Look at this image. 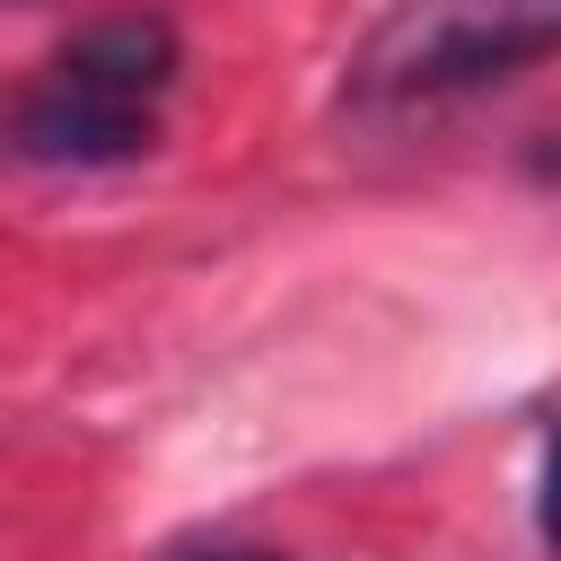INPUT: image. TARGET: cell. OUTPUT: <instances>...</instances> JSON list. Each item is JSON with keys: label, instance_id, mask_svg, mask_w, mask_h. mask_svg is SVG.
<instances>
[{"label": "cell", "instance_id": "3957f363", "mask_svg": "<svg viewBox=\"0 0 561 561\" xmlns=\"http://www.w3.org/2000/svg\"><path fill=\"white\" fill-rule=\"evenodd\" d=\"M535 535H543V552L561 561V421L543 430V473H535Z\"/></svg>", "mask_w": 561, "mask_h": 561}, {"label": "cell", "instance_id": "6da1fadb", "mask_svg": "<svg viewBox=\"0 0 561 561\" xmlns=\"http://www.w3.org/2000/svg\"><path fill=\"white\" fill-rule=\"evenodd\" d=\"M184 79V35L167 9H114L96 26H79L18 96L9 114V149L18 167H53V175H105V167H140L167 131V96Z\"/></svg>", "mask_w": 561, "mask_h": 561}, {"label": "cell", "instance_id": "7a4b0ae2", "mask_svg": "<svg viewBox=\"0 0 561 561\" xmlns=\"http://www.w3.org/2000/svg\"><path fill=\"white\" fill-rule=\"evenodd\" d=\"M552 53H561V0H394L359 35L342 96L359 114H438L526 79Z\"/></svg>", "mask_w": 561, "mask_h": 561}, {"label": "cell", "instance_id": "277c9868", "mask_svg": "<svg viewBox=\"0 0 561 561\" xmlns=\"http://www.w3.org/2000/svg\"><path fill=\"white\" fill-rule=\"evenodd\" d=\"M167 561H289L280 543H245V535H193V543H175Z\"/></svg>", "mask_w": 561, "mask_h": 561}]
</instances>
